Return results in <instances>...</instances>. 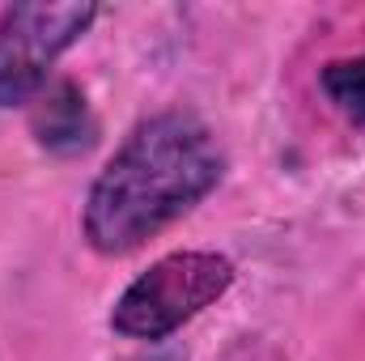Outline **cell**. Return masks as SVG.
I'll list each match as a JSON object with an SVG mask.
<instances>
[{
    "label": "cell",
    "mask_w": 365,
    "mask_h": 361,
    "mask_svg": "<svg viewBox=\"0 0 365 361\" xmlns=\"http://www.w3.org/2000/svg\"><path fill=\"white\" fill-rule=\"evenodd\" d=\"M319 86L331 98L336 111H344L349 119L365 123V51L361 56H349V60H331L319 73Z\"/></svg>",
    "instance_id": "obj_5"
},
{
    "label": "cell",
    "mask_w": 365,
    "mask_h": 361,
    "mask_svg": "<svg viewBox=\"0 0 365 361\" xmlns=\"http://www.w3.org/2000/svg\"><path fill=\"white\" fill-rule=\"evenodd\" d=\"M98 4H9L0 9V106H26L47 90L56 60L81 43Z\"/></svg>",
    "instance_id": "obj_3"
},
{
    "label": "cell",
    "mask_w": 365,
    "mask_h": 361,
    "mask_svg": "<svg viewBox=\"0 0 365 361\" xmlns=\"http://www.w3.org/2000/svg\"><path fill=\"white\" fill-rule=\"evenodd\" d=\"M238 280V268L221 251H170L153 260L110 306V332L128 340H166L187 327L195 315L217 306L230 285Z\"/></svg>",
    "instance_id": "obj_2"
},
{
    "label": "cell",
    "mask_w": 365,
    "mask_h": 361,
    "mask_svg": "<svg viewBox=\"0 0 365 361\" xmlns=\"http://www.w3.org/2000/svg\"><path fill=\"white\" fill-rule=\"evenodd\" d=\"M128 361H182L179 349H153V353H140V357H128Z\"/></svg>",
    "instance_id": "obj_6"
},
{
    "label": "cell",
    "mask_w": 365,
    "mask_h": 361,
    "mask_svg": "<svg viewBox=\"0 0 365 361\" xmlns=\"http://www.w3.org/2000/svg\"><path fill=\"white\" fill-rule=\"evenodd\" d=\"M30 128H34V141L56 158H77L98 141V119H93L86 93L73 81H56L51 90L34 98Z\"/></svg>",
    "instance_id": "obj_4"
},
{
    "label": "cell",
    "mask_w": 365,
    "mask_h": 361,
    "mask_svg": "<svg viewBox=\"0 0 365 361\" xmlns=\"http://www.w3.org/2000/svg\"><path fill=\"white\" fill-rule=\"evenodd\" d=\"M225 179L217 132L191 111L140 119L90 183L81 230L98 255H132L187 217Z\"/></svg>",
    "instance_id": "obj_1"
}]
</instances>
